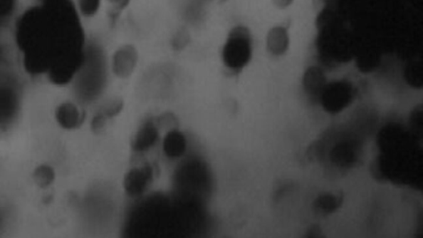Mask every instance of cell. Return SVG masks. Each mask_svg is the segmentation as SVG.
Returning a JSON list of instances; mask_svg holds the SVG:
<instances>
[{
    "label": "cell",
    "instance_id": "9c48e42d",
    "mask_svg": "<svg viewBox=\"0 0 423 238\" xmlns=\"http://www.w3.org/2000/svg\"><path fill=\"white\" fill-rule=\"evenodd\" d=\"M275 6L280 9H286L291 6L293 0H271Z\"/></svg>",
    "mask_w": 423,
    "mask_h": 238
},
{
    "label": "cell",
    "instance_id": "30bf717a",
    "mask_svg": "<svg viewBox=\"0 0 423 238\" xmlns=\"http://www.w3.org/2000/svg\"><path fill=\"white\" fill-rule=\"evenodd\" d=\"M48 6H53V5H58L67 2V0H45Z\"/></svg>",
    "mask_w": 423,
    "mask_h": 238
},
{
    "label": "cell",
    "instance_id": "5b68a950",
    "mask_svg": "<svg viewBox=\"0 0 423 238\" xmlns=\"http://www.w3.org/2000/svg\"><path fill=\"white\" fill-rule=\"evenodd\" d=\"M288 32L286 28L281 26L272 28L267 36V48L271 53L276 55H281L285 53L288 48Z\"/></svg>",
    "mask_w": 423,
    "mask_h": 238
},
{
    "label": "cell",
    "instance_id": "ba28073f",
    "mask_svg": "<svg viewBox=\"0 0 423 238\" xmlns=\"http://www.w3.org/2000/svg\"><path fill=\"white\" fill-rule=\"evenodd\" d=\"M105 1L118 11H122L129 6L131 0H105Z\"/></svg>",
    "mask_w": 423,
    "mask_h": 238
},
{
    "label": "cell",
    "instance_id": "8992f818",
    "mask_svg": "<svg viewBox=\"0 0 423 238\" xmlns=\"http://www.w3.org/2000/svg\"><path fill=\"white\" fill-rule=\"evenodd\" d=\"M187 138L178 131H172L164 138L163 143L164 152L169 157H179L182 156L187 150Z\"/></svg>",
    "mask_w": 423,
    "mask_h": 238
},
{
    "label": "cell",
    "instance_id": "3957f363",
    "mask_svg": "<svg viewBox=\"0 0 423 238\" xmlns=\"http://www.w3.org/2000/svg\"><path fill=\"white\" fill-rule=\"evenodd\" d=\"M153 170L149 165L132 169L125 180V187L128 195L137 196L144 192L152 180Z\"/></svg>",
    "mask_w": 423,
    "mask_h": 238
},
{
    "label": "cell",
    "instance_id": "52a82bcc",
    "mask_svg": "<svg viewBox=\"0 0 423 238\" xmlns=\"http://www.w3.org/2000/svg\"><path fill=\"white\" fill-rule=\"evenodd\" d=\"M103 0H78V8L83 16L91 18L100 12Z\"/></svg>",
    "mask_w": 423,
    "mask_h": 238
},
{
    "label": "cell",
    "instance_id": "7a4b0ae2",
    "mask_svg": "<svg viewBox=\"0 0 423 238\" xmlns=\"http://www.w3.org/2000/svg\"><path fill=\"white\" fill-rule=\"evenodd\" d=\"M138 51L135 46L125 44L113 55L111 67L113 74L118 78L127 79L135 71L138 63Z\"/></svg>",
    "mask_w": 423,
    "mask_h": 238
},
{
    "label": "cell",
    "instance_id": "277c9868",
    "mask_svg": "<svg viewBox=\"0 0 423 238\" xmlns=\"http://www.w3.org/2000/svg\"><path fill=\"white\" fill-rule=\"evenodd\" d=\"M158 139L157 128L152 122L144 124L136 133L132 141V148L137 152H144L152 148Z\"/></svg>",
    "mask_w": 423,
    "mask_h": 238
},
{
    "label": "cell",
    "instance_id": "6da1fadb",
    "mask_svg": "<svg viewBox=\"0 0 423 238\" xmlns=\"http://www.w3.org/2000/svg\"><path fill=\"white\" fill-rule=\"evenodd\" d=\"M251 35L244 25H236L229 30L221 48V60L226 68L237 71L249 63L252 53Z\"/></svg>",
    "mask_w": 423,
    "mask_h": 238
}]
</instances>
